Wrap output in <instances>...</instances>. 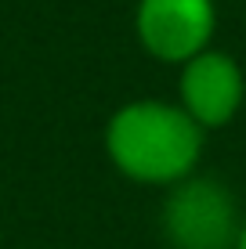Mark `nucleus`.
Returning a JSON list of instances; mask_svg holds the SVG:
<instances>
[{"mask_svg":"<svg viewBox=\"0 0 246 249\" xmlns=\"http://www.w3.org/2000/svg\"><path fill=\"white\" fill-rule=\"evenodd\" d=\"M246 101V72L228 51L207 47L177 69V105L203 130H221L235 123Z\"/></svg>","mask_w":246,"mask_h":249,"instance_id":"4","label":"nucleus"},{"mask_svg":"<svg viewBox=\"0 0 246 249\" xmlns=\"http://www.w3.org/2000/svg\"><path fill=\"white\" fill-rule=\"evenodd\" d=\"M217 0H138L134 4V36L152 62L181 69L214 47Z\"/></svg>","mask_w":246,"mask_h":249,"instance_id":"3","label":"nucleus"},{"mask_svg":"<svg viewBox=\"0 0 246 249\" xmlns=\"http://www.w3.org/2000/svg\"><path fill=\"white\" fill-rule=\"evenodd\" d=\"M105 159L123 181L174 188L203 162L207 130L167 98H134L116 105L101 130Z\"/></svg>","mask_w":246,"mask_h":249,"instance_id":"1","label":"nucleus"},{"mask_svg":"<svg viewBox=\"0 0 246 249\" xmlns=\"http://www.w3.org/2000/svg\"><path fill=\"white\" fill-rule=\"evenodd\" d=\"M235 249H246V217H243V228H239V242H235Z\"/></svg>","mask_w":246,"mask_h":249,"instance_id":"5","label":"nucleus"},{"mask_svg":"<svg viewBox=\"0 0 246 249\" xmlns=\"http://www.w3.org/2000/svg\"><path fill=\"white\" fill-rule=\"evenodd\" d=\"M159 228L170 249H235L243 213L225 181L196 170L192 177L167 188Z\"/></svg>","mask_w":246,"mask_h":249,"instance_id":"2","label":"nucleus"}]
</instances>
